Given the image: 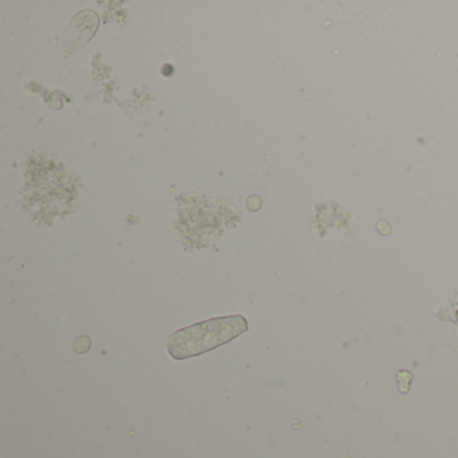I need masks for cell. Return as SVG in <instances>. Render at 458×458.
Returning a JSON list of instances; mask_svg holds the SVG:
<instances>
[{"label": "cell", "mask_w": 458, "mask_h": 458, "mask_svg": "<svg viewBox=\"0 0 458 458\" xmlns=\"http://www.w3.org/2000/svg\"><path fill=\"white\" fill-rule=\"evenodd\" d=\"M247 329L249 324L239 314L213 319L172 334L167 340V349L178 360L192 358L229 343Z\"/></svg>", "instance_id": "6da1fadb"}, {"label": "cell", "mask_w": 458, "mask_h": 458, "mask_svg": "<svg viewBox=\"0 0 458 458\" xmlns=\"http://www.w3.org/2000/svg\"><path fill=\"white\" fill-rule=\"evenodd\" d=\"M90 348V339L86 336H81L74 341V351L78 354H84Z\"/></svg>", "instance_id": "7a4b0ae2"}]
</instances>
